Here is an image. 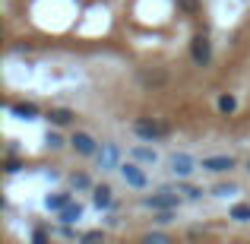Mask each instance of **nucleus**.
I'll list each match as a JSON object with an SVG mask.
<instances>
[{
	"label": "nucleus",
	"mask_w": 250,
	"mask_h": 244,
	"mask_svg": "<svg viewBox=\"0 0 250 244\" xmlns=\"http://www.w3.org/2000/svg\"><path fill=\"white\" fill-rule=\"evenodd\" d=\"M168 130H171L168 124H159V121H152V117H136L133 121V133L146 143H155V140H162V136H168Z\"/></svg>",
	"instance_id": "obj_1"
},
{
	"label": "nucleus",
	"mask_w": 250,
	"mask_h": 244,
	"mask_svg": "<svg viewBox=\"0 0 250 244\" xmlns=\"http://www.w3.org/2000/svg\"><path fill=\"white\" fill-rule=\"evenodd\" d=\"M190 54H193V64L206 67V64L212 61V44H209V38L206 35H196L193 42H190Z\"/></svg>",
	"instance_id": "obj_2"
},
{
	"label": "nucleus",
	"mask_w": 250,
	"mask_h": 244,
	"mask_svg": "<svg viewBox=\"0 0 250 244\" xmlns=\"http://www.w3.org/2000/svg\"><path fill=\"white\" fill-rule=\"evenodd\" d=\"M121 175H124V181L130 184V187H146L149 184V177H146V171L140 168V165H133V162H127V165H121Z\"/></svg>",
	"instance_id": "obj_3"
},
{
	"label": "nucleus",
	"mask_w": 250,
	"mask_h": 244,
	"mask_svg": "<svg viewBox=\"0 0 250 244\" xmlns=\"http://www.w3.org/2000/svg\"><path fill=\"white\" fill-rule=\"evenodd\" d=\"M70 143H73V149L80 155H95L98 153V143L92 140L89 133H83V130H80V133H73V140H70Z\"/></svg>",
	"instance_id": "obj_4"
},
{
	"label": "nucleus",
	"mask_w": 250,
	"mask_h": 244,
	"mask_svg": "<svg viewBox=\"0 0 250 244\" xmlns=\"http://www.w3.org/2000/svg\"><path fill=\"white\" fill-rule=\"evenodd\" d=\"M193 168H196V162L190 159V155H184V153L171 155V171H174L177 177H187V175H193Z\"/></svg>",
	"instance_id": "obj_5"
},
{
	"label": "nucleus",
	"mask_w": 250,
	"mask_h": 244,
	"mask_svg": "<svg viewBox=\"0 0 250 244\" xmlns=\"http://www.w3.org/2000/svg\"><path fill=\"white\" fill-rule=\"evenodd\" d=\"M203 168L222 175V171H231L234 168V159H231V155H209V159H203Z\"/></svg>",
	"instance_id": "obj_6"
},
{
	"label": "nucleus",
	"mask_w": 250,
	"mask_h": 244,
	"mask_svg": "<svg viewBox=\"0 0 250 244\" xmlns=\"http://www.w3.org/2000/svg\"><path fill=\"white\" fill-rule=\"evenodd\" d=\"M149 206H152L155 213H159V209H177V197L168 194V190H162V194L149 197Z\"/></svg>",
	"instance_id": "obj_7"
},
{
	"label": "nucleus",
	"mask_w": 250,
	"mask_h": 244,
	"mask_svg": "<svg viewBox=\"0 0 250 244\" xmlns=\"http://www.w3.org/2000/svg\"><path fill=\"white\" fill-rule=\"evenodd\" d=\"M10 111L16 117H22V121H35V117H38V108L32 102H16V105H10Z\"/></svg>",
	"instance_id": "obj_8"
},
{
	"label": "nucleus",
	"mask_w": 250,
	"mask_h": 244,
	"mask_svg": "<svg viewBox=\"0 0 250 244\" xmlns=\"http://www.w3.org/2000/svg\"><path fill=\"white\" fill-rule=\"evenodd\" d=\"M48 121L54 124V127H63V124L73 121V111H67V108H54V111L48 114Z\"/></svg>",
	"instance_id": "obj_9"
},
{
	"label": "nucleus",
	"mask_w": 250,
	"mask_h": 244,
	"mask_svg": "<svg viewBox=\"0 0 250 244\" xmlns=\"http://www.w3.org/2000/svg\"><path fill=\"white\" fill-rule=\"evenodd\" d=\"M80 216H83V206H80V203H70V206H63V209H61V222H63V225L76 222Z\"/></svg>",
	"instance_id": "obj_10"
},
{
	"label": "nucleus",
	"mask_w": 250,
	"mask_h": 244,
	"mask_svg": "<svg viewBox=\"0 0 250 244\" xmlns=\"http://www.w3.org/2000/svg\"><path fill=\"white\" fill-rule=\"evenodd\" d=\"M92 203H95L98 209H108V206H111V187H95V194H92Z\"/></svg>",
	"instance_id": "obj_11"
},
{
	"label": "nucleus",
	"mask_w": 250,
	"mask_h": 244,
	"mask_svg": "<svg viewBox=\"0 0 250 244\" xmlns=\"http://www.w3.org/2000/svg\"><path fill=\"white\" fill-rule=\"evenodd\" d=\"M44 206L54 209V213H61L63 206H70V194H54V197H48V200H44Z\"/></svg>",
	"instance_id": "obj_12"
},
{
	"label": "nucleus",
	"mask_w": 250,
	"mask_h": 244,
	"mask_svg": "<svg viewBox=\"0 0 250 244\" xmlns=\"http://www.w3.org/2000/svg\"><path fill=\"white\" fill-rule=\"evenodd\" d=\"M234 108H238V98H234V95H228V92L219 95V111H222V114H234Z\"/></svg>",
	"instance_id": "obj_13"
},
{
	"label": "nucleus",
	"mask_w": 250,
	"mask_h": 244,
	"mask_svg": "<svg viewBox=\"0 0 250 244\" xmlns=\"http://www.w3.org/2000/svg\"><path fill=\"white\" fill-rule=\"evenodd\" d=\"M98 159H102V168H114V162H117V149H114V146H104L102 153H98Z\"/></svg>",
	"instance_id": "obj_14"
},
{
	"label": "nucleus",
	"mask_w": 250,
	"mask_h": 244,
	"mask_svg": "<svg viewBox=\"0 0 250 244\" xmlns=\"http://www.w3.org/2000/svg\"><path fill=\"white\" fill-rule=\"evenodd\" d=\"M231 219H234V222H250V206H247V203L231 206Z\"/></svg>",
	"instance_id": "obj_15"
},
{
	"label": "nucleus",
	"mask_w": 250,
	"mask_h": 244,
	"mask_svg": "<svg viewBox=\"0 0 250 244\" xmlns=\"http://www.w3.org/2000/svg\"><path fill=\"white\" fill-rule=\"evenodd\" d=\"M130 155H133L136 162H155V149H146V146H136Z\"/></svg>",
	"instance_id": "obj_16"
},
{
	"label": "nucleus",
	"mask_w": 250,
	"mask_h": 244,
	"mask_svg": "<svg viewBox=\"0 0 250 244\" xmlns=\"http://www.w3.org/2000/svg\"><path fill=\"white\" fill-rule=\"evenodd\" d=\"M70 184H73V190H89L92 187L89 175H73V177H70Z\"/></svg>",
	"instance_id": "obj_17"
},
{
	"label": "nucleus",
	"mask_w": 250,
	"mask_h": 244,
	"mask_svg": "<svg viewBox=\"0 0 250 244\" xmlns=\"http://www.w3.org/2000/svg\"><path fill=\"white\" fill-rule=\"evenodd\" d=\"M177 194H184V197H190V200H196V197L203 194V190H196V187H190V184H181L177 187Z\"/></svg>",
	"instance_id": "obj_18"
},
{
	"label": "nucleus",
	"mask_w": 250,
	"mask_h": 244,
	"mask_svg": "<svg viewBox=\"0 0 250 244\" xmlns=\"http://www.w3.org/2000/svg\"><path fill=\"white\" fill-rule=\"evenodd\" d=\"M61 146H63L61 133H48V149H61Z\"/></svg>",
	"instance_id": "obj_19"
},
{
	"label": "nucleus",
	"mask_w": 250,
	"mask_h": 244,
	"mask_svg": "<svg viewBox=\"0 0 250 244\" xmlns=\"http://www.w3.org/2000/svg\"><path fill=\"white\" fill-rule=\"evenodd\" d=\"M177 3H181L184 10H190V13H193V10H200V0H177Z\"/></svg>",
	"instance_id": "obj_20"
},
{
	"label": "nucleus",
	"mask_w": 250,
	"mask_h": 244,
	"mask_svg": "<svg viewBox=\"0 0 250 244\" xmlns=\"http://www.w3.org/2000/svg\"><path fill=\"white\" fill-rule=\"evenodd\" d=\"M228 194H234L231 184H228V187H225V184H219V187H215V197H228Z\"/></svg>",
	"instance_id": "obj_21"
},
{
	"label": "nucleus",
	"mask_w": 250,
	"mask_h": 244,
	"mask_svg": "<svg viewBox=\"0 0 250 244\" xmlns=\"http://www.w3.org/2000/svg\"><path fill=\"white\" fill-rule=\"evenodd\" d=\"M146 241H149V244H152V241L162 244V241H168V235H159V232H155V235H146Z\"/></svg>",
	"instance_id": "obj_22"
},
{
	"label": "nucleus",
	"mask_w": 250,
	"mask_h": 244,
	"mask_svg": "<svg viewBox=\"0 0 250 244\" xmlns=\"http://www.w3.org/2000/svg\"><path fill=\"white\" fill-rule=\"evenodd\" d=\"M83 241H102V232H85Z\"/></svg>",
	"instance_id": "obj_23"
},
{
	"label": "nucleus",
	"mask_w": 250,
	"mask_h": 244,
	"mask_svg": "<svg viewBox=\"0 0 250 244\" xmlns=\"http://www.w3.org/2000/svg\"><path fill=\"white\" fill-rule=\"evenodd\" d=\"M13 171H19V162L10 159V162H6V175H13Z\"/></svg>",
	"instance_id": "obj_24"
},
{
	"label": "nucleus",
	"mask_w": 250,
	"mask_h": 244,
	"mask_svg": "<svg viewBox=\"0 0 250 244\" xmlns=\"http://www.w3.org/2000/svg\"><path fill=\"white\" fill-rule=\"evenodd\" d=\"M247 168H250V165H247Z\"/></svg>",
	"instance_id": "obj_25"
}]
</instances>
